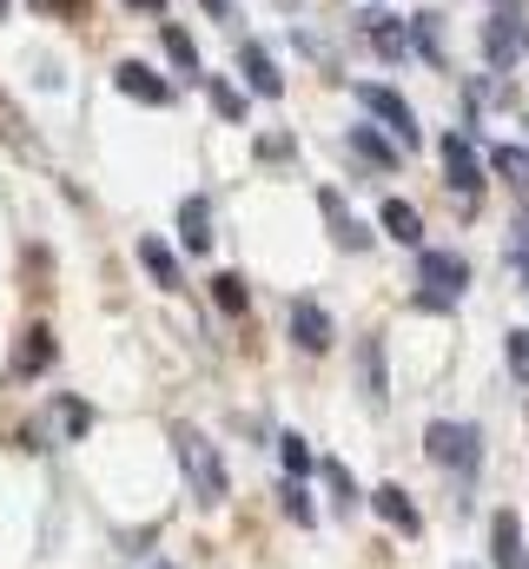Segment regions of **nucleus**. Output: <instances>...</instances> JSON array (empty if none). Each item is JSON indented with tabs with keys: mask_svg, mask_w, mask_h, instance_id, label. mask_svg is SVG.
Listing matches in <instances>:
<instances>
[{
	"mask_svg": "<svg viewBox=\"0 0 529 569\" xmlns=\"http://www.w3.org/2000/svg\"><path fill=\"white\" fill-rule=\"evenodd\" d=\"M139 266H146L152 279L166 284V291H179V259H172V252H166L159 239H139Z\"/></svg>",
	"mask_w": 529,
	"mask_h": 569,
	"instance_id": "obj_19",
	"label": "nucleus"
},
{
	"mask_svg": "<svg viewBox=\"0 0 529 569\" xmlns=\"http://www.w3.org/2000/svg\"><path fill=\"white\" fill-rule=\"evenodd\" d=\"M371 503H378V517H385V523H397L403 537H417V523H423V517H417V503H410V497H403L397 483H385V490H371Z\"/></svg>",
	"mask_w": 529,
	"mask_h": 569,
	"instance_id": "obj_15",
	"label": "nucleus"
},
{
	"mask_svg": "<svg viewBox=\"0 0 529 569\" xmlns=\"http://www.w3.org/2000/svg\"><path fill=\"white\" fill-rule=\"evenodd\" d=\"M285 152H291V140H285V133H264V140H259V159H285Z\"/></svg>",
	"mask_w": 529,
	"mask_h": 569,
	"instance_id": "obj_31",
	"label": "nucleus"
},
{
	"mask_svg": "<svg viewBox=\"0 0 529 569\" xmlns=\"http://www.w3.org/2000/svg\"><path fill=\"white\" fill-rule=\"evenodd\" d=\"M60 430H67V437H87V430H93V405H80V398H60Z\"/></svg>",
	"mask_w": 529,
	"mask_h": 569,
	"instance_id": "obj_24",
	"label": "nucleus"
},
{
	"mask_svg": "<svg viewBox=\"0 0 529 569\" xmlns=\"http://www.w3.org/2000/svg\"><path fill=\"white\" fill-rule=\"evenodd\" d=\"M490 543H497V569H523V523H517V510H497Z\"/></svg>",
	"mask_w": 529,
	"mask_h": 569,
	"instance_id": "obj_13",
	"label": "nucleus"
},
{
	"mask_svg": "<svg viewBox=\"0 0 529 569\" xmlns=\"http://www.w3.org/2000/svg\"><path fill=\"white\" fill-rule=\"evenodd\" d=\"M517 47H523V40H517V20H510V13H497V20L483 27V53H490V67H497V73H503V67H517Z\"/></svg>",
	"mask_w": 529,
	"mask_h": 569,
	"instance_id": "obj_14",
	"label": "nucleus"
},
{
	"mask_svg": "<svg viewBox=\"0 0 529 569\" xmlns=\"http://www.w3.org/2000/svg\"><path fill=\"white\" fill-rule=\"evenodd\" d=\"M47 365H53V331H47V325L20 331V351H13V378H33V371H47Z\"/></svg>",
	"mask_w": 529,
	"mask_h": 569,
	"instance_id": "obj_12",
	"label": "nucleus"
},
{
	"mask_svg": "<svg viewBox=\"0 0 529 569\" xmlns=\"http://www.w3.org/2000/svg\"><path fill=\"white\" fill-rule=\"evenodd\" d=\"M325 477H331V490H338V503L351 510V503H358V483H351V470H345V463H325Z\"/></svg>",
	"mask_w": 529,
	"mask_h": 569,
	"instance_id": "obj_28",
	"label": "nucleus"
},
{
	"mask_svg": "<svg viewBox=\"0 0 529 569\" xmlns=\"http://www.w3.org/2000/svg\"><path fill=\"white\" fill-rule=\"evenodd\" d=\"M417 284H423V305H457L470 284V266L457 252H417Z\"/></svg>",
	"mask_w": 529,
	"mask_h": 569,
	"instance_id": "obj_3",
	"label": "nucleus"
},
{
	"mask_svg": "<svg viewBox=\"0 0 529 569\" xmlns=\"http://www.w3.org/2000/svg\"><path fill=\"white\" fill-rule=\"evenodd\" d=\"M132 7H152V13H166V0H132Z\"/></svg>",
	"mask_w": 529,
	"mask_h": 569,
	"instance_id": "obj_32",
	"label": "nucleus"
},
{
	"mask_svg": "<svg viewBox=\"0 0 529 569\" xmlns=\"http://www.w3.org/2000/svg\"><path fill=\"white\" fill-rule=\"evenodd\" d=\"M0 20H7V0H0Z\"/></svg>",
	"mask_w": 529,
	"mask_h": 569,
	"instance_id": "obj_33",
	"label": "nucleus"
},
{
	"mask_svg": "<svg viewBox=\"0 0 529 569\" xmlns=\"http://www.w3.org/2000/svg\"><path fill=\"white\" fill-rule=\"evenodd\" d=\"M351 152H358L365 166H378V172H391V166H397V152H391L385 140H378L371 127H351Z\"/></svg>",
	"mask_w": 529,
	"mask_h": 569,
	"instance_id": "obj_20",
	"label": "nucleus"
},
{
	"mask_svg": "<svg viewBox=\"0 0 529 569\" xmlns=\"http://www.w3.org/2000/svg\"><path fill=\"white\" fill-rule=\"evenodd\" d=\"M179 239H186L192 252L212 246V212H206V199H186V206H179Z\"/></svg>",
	"mask_w": 529,
	"mask_h": 569,
	"instance_id": "obj_16",
	"label": "nucleus"
},
{
	"mask_svg": "<svg viewBox=\"0 0 529 569\" xmlns=\"http://www.w3.org/2000/svg\"><path fill=\"white\" fill-rule=\"evenodd\" d=\"M365 40L378 60H403L410 53V20H391V13H365Z\"/></svg>",
	"mask_w": 529,
	"mask_h": 569,
	"instance_id": "obj_10",
	"label": "nucleus"
},
{
	"mask_svg": "<svg viewBox=\"0 0 529 569\" xmlns=\"http://www.w3.org/2000/svg\"><path fill=\"white\" fill-rule=\"evenodd\" d=\"M33 13H47V20H80L87 13V0H27Z\"/></svg>",
	"mask_w": 529,
	"mask_h": 569,
	"instance_id": "obj_27",
	"label": "nucleus"
},
{
	"mask_svg": "<svg viewBox=\"0 0 529 569\" xmlns=\"http://www.w3.org/2000/svg\"><path fill=\"white\" fill-rule=\"evenodd\" d=\"M179 470L192 483L199 503H226V463H219V443L199 437V430H179Z\"/></svg>",
	"mask_w": 529,
	"mask_h": 569,
	"instance_id": "obj_1",
	"label": "nucleus"
},
{
	"mask_svg": "<svg viewBox=\"0 0 529 569\" xmlns=\"http://www.w3.org/2000/svg\"><path fill=\"white\" fill-rule=\"evenodd\" d=\"M166 53H172L186 73H199V47H192V33H186V27H166Z\"/></svg>",
	"mask_w": 529,
	"mask_h": 569,
	"instance_id": "obj_25",
	"label": "nucleus"
},
{
	"mask_svg": "<svg viewBox=\"0 0 529 569\" xmlns=\"http://www.w3.org/2000/svg\"><path fill=\"white\" fill-rule=\"evenodd\" d=\"M278 450H285V470H291V477H305V470H311V450H305V437H278Z\"/></svg>",
	"mask_w": 529,
	"mask_h": 569,
	"instance_id": "obj_26",
	"label": "nucleus"
},
{
	"mask_svg": "<svg viewBox=\"0 0 529 569\" xmlns=\"http://www.w3.org/2000/svg\"><path fill=\"white\" fill-rule=\"evenodd\" d=\"M239 73H246V87H252L259 100H278V93H285V73H278V60H271L264 47H252V40L239 47Z\"/></svg>",
	"mask_w": 529,
	"mask_h": 569,
	"instance_id": "obj_9",
	"label": "nucleus"
},
{
	"mask_svg": "<svg viewBox=\"0 0 529 569\" xmlns=\"http://www.w3.org/2000/svg\"><path fill=\"white\" fill-rule=\"evenodd\" d=\"M285 510H291V517H298V523H318V510H311V503H305V490H298V483H291V490H285Z\"/></svg>",
	"mask_w": 529,
	"mask_h": 569,
	"instance_id": "obj_30",
	"label": "nucleus"
},
{
	"mask_svg": "<svg viewBox=\"0 0 529 569\" xmlns=\"http://www.w3.org/2000/svg\"><path fill=\"white\" fill-rule=\"evenodd\" d=\"M120 93H127V100H146V107H166V100H172V87H166L146 60H127V67H120Z\"/></svg>",
	"mask_w": 529,
	"mask_h": 569,
	"instance_id": "obj_11",
	"label": "nucleus"
},
{
	"mask_svg": "<svg viewBox=\"0 0 529 569\" xmlns=\"http://www.w3.org/2000/svg\"><path fill=\"white\" fill-rule=\"evenodd\" d=\"M206 100H212V113H219V120H232V127L246 120V93H239L232 80H219V73H206Z\"/></svg>",
	"mask_w": 529,
	"mask_h": 569,
	"instance_id": "obj_18",
	"label": "nucleus"
},
{
	"mask_svg": "<svg viewBox=\"0 0 529 569\" xmlns=\"http://www.w3.org/2000/svg\"><path fill=\"white\" fill-rule=\"evenodd\" d=\"M503 351H510V371L529 385V331H510V345H503Z\"/></svg>",
	"mask_w": 529,
	"mask_h": 569,
	"instance_id": "obj_29",
	"label": "nucleus"
},
{
	"mask_svg": "<svg viewBox=\"0 0 529 569\" xmlns=\"http://www.w3.org/2000/svg\"><path fill=\"white\" fill-rule=\"evenodd\" d=\"M358 107H365L371 120H385V133H397L403 146H417V113L397 100L391 87H358Z\"/></svg>",
	"mask_w": 529,
	"mask_h": 569,
	"instance_id": "obj_4",
	"label": "nucleus"
},
{
	"mask_svg": "<svg viewBox=\"0 0 529 569\" xmlns=\"http://www.w3.org/2000/svg\"><path fill=\"white\" fill-rule=\"evenodd\" d=\"M212 298H219V311H246V298H252V291H246L239 272H219V279H212Z\"/></svg>",
	"mask_w": 529,
	"mask_h": 569,
	"instance_id": "obj_23",
	"label": "nucleus"
},
{
	"mask_svg": "<svg viewBox=\"0 0 529 569\" xmlns=\"http://www.w3.org/2000/svg\"><path fill=\"white\" fill-rule=\"evenodd\" d=\"M423 450H430V463H443V470H463V477H470V470L483 463V430L437 418V425L423 430Z\"/></svg>",
	"mask_w": 529,
	"mask_h": 569,
	"instance_id": "obj_2",
	"label": "nucleus"
},
{
	"mask_svg": "<svg viewBox=\"0 0 529 569\" xmlns=\"http://www.w3.org/2000/svg\"><path fill=\"white\" fill-rule=\"evenodd\" d=\"M443 172H450V186H457L463 199H477V192H483V166H477V152H470L463 133H450V140H443Z\"/></svg>",
	"mask_w": 529,
	"mask_h": 569,
	"instance_id": "obj_7",
	"label": "nucleus"
},
{
	"mask_svg": "<svg viewBox=\"0 0 529 569\" xmlns=\"http://www.w3.org/2000/svg\"><path fill=\"white\" fill-rule=\"evenodd\" d=\"M410 47L430 60V67H443V40H437V13H417L410 20Z\"/></svg>",
	"mask_w": 529,
	"mask_h": 569,
	"instance_id": "obj_21",
	"label": "nucleus"
},
{
	"mask_svg": "<svg viewBox=\"0 0 529 569\" xmlns=\"http://www.w3.org/2000/svg\"><path fill=\"white\" fill-rule=\"evenodd\" d=\"M291 338H298V351H331V318H325V305H311V298H298L291 305Z\"/></svg>",
	"mask_w": 529,
	"mask_h": 569,
	"instance_id": "obj_8",
	"label": "nucleus"
},
{
	"mask_svg": "<svg viewBox=\"0 0 529 569\" xmlns=\"http://www.w3.org/2000/svg\"><path fill=\"white\" fill-rule=\"evenodd\" d=\"M490 166H497V179L529 186V152H523V146H497V152H490Z\"/></svg>",
	"mask_w": 529,
	"mask_h": 569,
	"instance_id": "obj_22",
	"label": "nucleus"
},
{
	"mask_svg": "<svg viewBox=\"0 0 529 569\" xmlns=\"http://www.w3.org/2000/svg\"><path fill=\"white\" fill-rule=\"evenodd\" d=\"M318 212H325V226H331V239H338L345 252H365V246H371V232L358 226V212L345 206V192H331V186H325V192H318Z\"/></svg>",
	"mask_w": 529,
	"mask_h": 569,
	"instance_id": "obj_5",
	"label": "nucleus"
},
{
	"mask_svg": "<svg viewBox=\"0 0 529 569\" xmlns=\"http://www.w3.org/2000/svg\"><path fill=\"white\" fill-rule=\"evenodd\" d=\"M385 232H391L397 246H423V219H417V206L385 199Z\"/></svg>",
	"mask_w": 529,
	"mask_h": 569,
	"instance_id": "obj_17",
	"label": "nucleus"
},
{
	"mask_svg": "<svg viewBox=\"0 0 529 569\" xmlns=\"http://www.w3.org/2000/svg\"><path fill=\"white\" fill-rule=\"evenodd\" d=\"M358 378H365V405L385 411L391 405V371H385V338H358Z\"/></svg>",
	"mask_w": 529,
	"mask_h": 569,
	"instance_id": "obj_6",
	"label": "nucleus"
}]
</instances>
